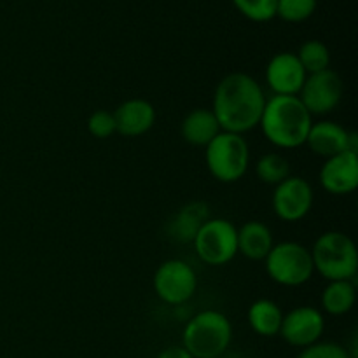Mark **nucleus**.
<instances>
[{"instance_id":"f257e3e1","label":"nucleus","mask_w":358,"mask_h":358,"mask_svg":"<svg viewBox=\"0 0 358 358\" xmlns=\"http://www.w3.org/2000/svg\"><path fill=\"white\" fill-rule=\"evenodd\" d=\"M266 100L261 84L254 77L233 72L217 84L212 112L222 131L243 135L259 126Z\"/></svg>"},{"instance_id":"f03ea898","label":"nucleus","mask_w":358,"mask_h":358,"mask_svg":"<svg viewBox=\"0 0 358 358\" xmlns=\"http://www.w3.org/2000/svg\"><path fill=\"white\" fill-rule=\"evenodd\" d=\"M313 124V115L306 110L299 96L273 94L266 100L259 126L269 143L278 149H297L306 143Z\"/></svg>"},{"instance_id":"7ed1b4c3","label":"nucleus","mask_w":358,"mask_h":358,"mask_svg":"<svg viewBox=\"0 0 358 358\" xmlns=\"http://www.w3.org/2000/svg\"><path fill=\"white\" fill-rule=\"evenodd\" d=\"M233 339L229 318L217 310L194 315L182 332V348L192 358H220Z\"/></svg>"},{"instance_id":"20e7f679","label":"nucleus","mask_w":358,"mask_h":358,"mask_svg":"<svg viewBox=\"0 0 358 358\" xmlns=\"http://www.w3.org/2000/svg\"><path fill=\"white\" fill-rule=\"evenodd\" d=\"M313 268L327 282L353 280L358 271V250L348 234L327 231L317 238L311 248Z\"/></svg>"},{"instance_id":"39448f33","label":"nucleus","mask_w":358,"mask_h":358,"mask_svg":"<svg viewBox=\"0 0 358 358\" xmlns=\"http://www.w3.org/2000/svg\"><path fill=\"white\" fill-rule=\"evenodd\" d=\"M210 175L222 184H234L245 177L250 164V147L243 135L220 131L205 147Z\"/></svg>"},{"instance_id":"423d86ee","label":"nucleus","mask_w":358,"mask_h":358,"mask_svg":"<svg viewBox=\"0 0 358 358\" xmlns=\"http://www.w3.org/2000/svg\"><path fill=\"white\" fill-rule=\"evenodd\" d=\"M266 262V273L282 287H301L313 276V259L310 248L297 241H282L273 245Z\"/></svg>"},{"instance_id":"0eeeda50","label":"nucleus","mask_w":358,"mask_h":358,"mask_svg":"<svg viewBox=\"0 0 358 358\" xmlns=\"http://www.w3.org/2000/svg\"><path fill=\"white\" fill-rule=\"evenodd\" d=\"M192 243L205 264L226 266L238 255V227L227 219H206Z\"/></svg>"},{"instance_id":"6e6552de","label":"nucleus","mask_w":358,"mask_h":358,"mask_svg":"<svg viewBox=\"0 0 358 358\" xmlns=\"http://www.w3.org/2000/svg\"><path fill=\"white\" fill-rule=\"evenodd\" d=\"M154 292L163 303L180 306L187 303L198 289V278L191 264L180 259L164 261L154 273Z\"/></svg>"},{"instance_id":"1a4fd4ad","label":"nucleus","mask_w":358,"mask_h":358,"mask_svg":"<svg viewBox=\"0 0 358 358\" xmlns=\"http://www.w3.org/2000/svg\"><path fill=\"white\" fill-rule=\"evenodd\" d=\"M315 192L310 182L303 177L290 175L278 184L273 192V212L283 222H299L313 208Z\"/></svg>"},{"instance_id":"9d476101","label":"nucleus","mask_w":358,"mask_h":358,"mask_svg":"<svg viewBox=\"0 0 358 358\" xmlns=\"http://www.w3.org/2000/svg\"><path fill=\"white\" fill-rule=\"evenodd\" d=\"M343 91L345 86L339 73L327 69L324 72L308 76L297 96L311 115H325L338 107Z\"/></svg>"},{"instance_id":"9b49d317","label":"nucleus","mask_w":358,"mask_h":358,"mask_svg":"<svg viewBox=\"0 0 358 358\" xmlns=\"http://www.w3.org/2000/svg\"><path fill=\"white\" fill-rule=\"evenodd\" d=\"M324 331L325 320L320 310L313 306H297L283 315L278 336L290 346L304 350L320 341Z\"/></svg>"},{"instance_id":"f8f14e48","label":"nucleus","mask_w":358,"mask_h":358,"mask_svg":"<svg viewBox=\"0 0 358 358\" xmlns=\"http://www.w3.org/2000/svg\"><path fill=\"white\" fill-rule=\"evenodd\" d=\"M304 145L310 147L317 156L329 159L346 150L358 152V136L334 121H318L311 124Z\"/></svg>"},{"instance_id":"ddd939ff","label":"nucleus","mask_w":358,"mask_h":358,"mask_svg":"<svg viewBox=\"0 0 358 358\" xmlns=\"http://www.w3.org/2000/svg\"><path fill=\"white\" fill-rule=\"evenodd\" d=\"M308 73L296 52H278L266 66V83L273 94L297 96L303 90Z\"/></svg>"},{"instance_id":"4468645a","label":"nucleus","mask_w":358,"mask_h":358,"mask_svg":"<svg viewBox=\"0 0 358 358\" xmlns=\"http://www.w3.org/2000/svg\"><path fill=\"white\" fill-rule=\"evenodd\" d=\"M318 178L324 191L329 194H352L358 187V152L346 150L325 159Z\"/></svg>"},{"instance_id":"2eb2a0df","label":"nucleus","mask_w":358,"mask_h":358,"mask_svg":"<svg viewBox=\"0 0 358 358\" xmlns=\"http://www.w3.org/2000/svg\"><path fill=\"white\" fill-rule=\"evenodd\" d=\"M115 133L126 138H136L149 131L156 122V108L143 98H131L114 112Z\"/></svg>"},{"instance_id":"dca6fc26","label":"nucleus","mask_w":358,"mask_h":358,"mask_svg":"<svg viewBox=\"0 0 358 358\" xmlns=\"http://www.w3.org/2000/svg\"><path fill=\"white\" fill-rule=\"evenodd\" d=\"M273 245V233L264 222L250 220L238 229V254L250 261H264Z\"/></svg>"},{"instance_id":"f3484780","label":"nucleus","mask_w":358,"mask_h":358,"mask_svg":"<svg viewBox=\"0 0 358 358\" xmlns=\"http://www.w3.org/2000/svg\"><path fill=\"white\" fill-rule=\"evenodd\" d=\"M220 131L212 108H194L180 124L182 138L194 147H206Z\"/></svg>"},{"instance_id":"a211bd4d","label":"nucleus","mask_w":358,"mask_h":358,"mask_svg":"<svg viewBox=\"0 0 358 358\" xmlns=\"http://www.w3.org/2000/svg\"><path fill=\"white\" fill-rule=\"evenodd\" d=\"M252 331L262 338H273L280 334L283 313L278 304L271 299H257L250 304L247 313Z\"/></svg>"},{"instance_id":"6ab92c4d","label":"nucleus","mask_w":358,"mask_h":358,"mask_svg":"<svg viewBox=\"0 0 358 358\" xmlns=\"http://www.w3.org/2000/svg\"><path fill=\"white\" fill-rule=\"evenodd\" d=\"M357 289L353 280H336L329 282L320 297L322 308L325 313L332 317H341V315L350 313L355 306Z\"/></svg>"},{"instance_id":"aec40b11","label":"nucleus","mask_w":358,"mask_h":358,"mask_svg":"<svg viewBox=\"0 0 358 358\" xmlns=\"http://www.w3.org/2000/svg\"><path fill=\"white\" fill-rule=\"evenodd\" d=\"M255 175L264 184L276 187L290 177V163L278 152H268L255 163Z\"/></svg>"},{"instance_id":"412c9836","label":"nucleus","mask_w":358,"mask_h":358,"mask_svg":"<svg viewBox=\"0 0 358 358\" xmlns=\"http://www.w3.org/2000/svg\"><path fill=\"white\" fill-rule=\"evenodd\" d=\"M308 76L324 72L331 66V51L322 41H308L296 52Z\"/></svg>"},{"instance_id":"4be33fe9","label":"nucleus","mask_w":358,"mask_h":358,"mask_svg":"<svg viewBox=\"0 0 358 358\" xmlns=\"http://www.w3.org/2000/svg\"><path fill=\"white\" fill-rule=\"evenodd\" d=\"M208 219V210L206 205L201 203H192L187 205L180 213L177 215V222H175V233L180 241H192L194 234L201 227V224Z\"/></svg>"},{"instance_id":"5701e85b","label":"nucleus","mask_w":358,"mask_h":358,"mask_svg":"<svg viewBox=\"0 0 358 358\" xmlns=\"http://www.w3.org/2000/svg\"><path fill=\"white\" fill-rule=\"evenodd\" d=\"M317 9V0H278L276 14L289 23L308 20Z\"/></svg>"},{"instance_id":"b1692460","label":"nucleus","mask_w":358,"mask_h":358,"mask_svg":"<svg viewBox=\"0 0 358 358\" xmlns=\"http://www.w3.org/2000/svg\"><path fill=\"white\" fill-rule=\"evenodd\" d=\"M243 16L252 21H269L276 16L278 0H233Z\"/></svg>"},{"instance_id":"393cba45","label":"nucleus","mask_w":358,"mask_h":358,"mask_svg":"<svg viewBox=\"0 0 358 358\" xmlns=\"http://www.w3.org/2000/svg\"><path fill=\"white\" fill-rule=\"evenodd\" d=\"M87 131L94 136V138H110L115 133V119L114 112L107 110H96L87 117Z\"/></svg>"},{"instance_id":"a878e982","label":"nucleus","mask_w":358,"mask_h":358,"mask_svg":"<svg viewBox=\"0 0 358 358\" xmlns=\"http://www.w3.org/2000/svg\"><path fill=\"white\" fill-rule=\"evenodd\" d=\"M297 358H352L348 350L338 343H315L301 352Z\"/></svg>"},{"instance_id":"bb28decb","label":"nucleus","mask_w":358,"mask_h":358,"mask_svg":"<svg viewBox=\"0 0 358 358\" xmlns=\"http://www.w3.org/2000/svg\"><path fill=\"white\" fill-rule=\"evenodd\" d=\"M157 358H192L187 353V350L182 348V346H170V348L163 350V352L157 355Z\"/></svg>"}]
</instances>
